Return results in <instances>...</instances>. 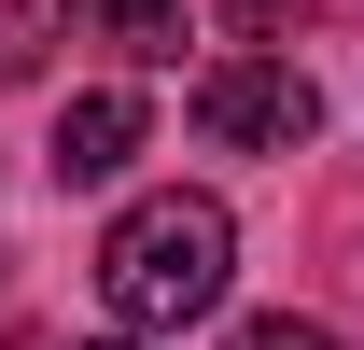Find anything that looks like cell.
I'll return each instance as SVG.
<instances>
[{"mask_svg":"<svg viewBox=\"0 0 364 350\" xmlns=\"http://www.w3.org/2000/svg\"><path fill=\"white\" fill-rule=\"evenodd\" d=\"M225 266H238V224L225 196H140L112 238H98V308L127 322V336H182V322H210L225 308Z\"/></svg>","mask_w":364,"mask_h":350,"instance_id":"obj_1","label":"cell"},{"mask_svg":"<svg viewBox=\"0 0 364 350\" xmlns=\"http://www.w3.org/2000/svg\"><path fill=\"white\" fill-rule=\"evenodd\" d=\"M196 127L225 140V154H309L322 140V85L294 56H210L196 70Z\"/></svg>","mask_w":364,"mask_h":350,"instance_id":"obj_2","label":"cell"},{"mask_svg":"<svg viewBox=\"0 0 364 350\" xmlns=\"http://www.w3.org/2000/svg\"><path fill=\"white\" fill-rule=\"evenodd\" d=\"M140 154V98L127 85H85L70 112H56V182H112Z\"/></svg>","mask_w":364,"mask_h":350,"instance_id":"obj_3","label":"cell"},{"mask_svg":"<svg viewBox=\"0 0 364 350\" xmlns=\"http://www.w3.org/2000/svg\"><path fill=\"white\" fill-rule=\"evenodd\" d=\"M56 28H70V0H0V85H28L56 56Z\"/></svg>","mask_w":364,"mask_h":350,"instance_id":"obj_4","label":"cell"},{"mask_svg":"<svg viewBox=\"0 0 364 350\" xmlns=\"http://www.w3.org/2000/svg\"><path fill=\"white\" fill-rule=\"evenodd\" d=\"M112 43H127L140 70H168V56L196 43V14H182V0H112Z\"/></svg>","mask_w":364,"mask_h":350,"instance_id":"obj_5","label":"cell"},{"mask_svg":"<svg viewBox=\"0 0 364 350\" xmlns=\"http://www.w3.org/2000/svg\"><path fill=\"white\" fill-rule=\"evenodd\" d=\"M238 350H336L322 322H294V308H267V322H238Z\"/></svg>","mask_w":364,"mask_h":350,"instance_id":"obj_6","label":"cell"},{"mask_svg":"<svg viewBox=\"0 0 364 350\" xmlns=\"http://www.w3.org/2000/svg\"><path fill=\"white\" fill-rule=\"evenodd\" d=\"M98 350H140V336H98Z\"/></svg>","mask_w":364,"mask_h":350,"instance_id":"obj_7","label":"cell"}]
</instances>
